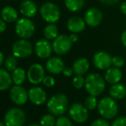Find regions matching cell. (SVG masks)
I'll return each instance as SVG.
<instances>
[{
    "label": "cell",
    "mask_w": 126,
    "mask_h": 126,
    "mask_svg": "<svg viewBox=\"0 0 126 126\" xmlns=\"http://www.w3.org/2000/svg\"><path fill=\"white\" fill-rule=\"evenodd\" d=\"M111 126H126V117L121 116L117 118L111 124Z\"/></svg>",
    "instance_id": "cell-34"
},
{
    "label": "cell",
    "mask_w": 126,
    "mask_h": 126,
    "mask_svg": "<svg viewBox=\"0 0 126 126\" xmlns=\"http://www.w3.org/2000/svg\"><path fill=\"white\" fill-rule=\"evenodd\" d=\"M120 10H121V12L124 15H126V2H124V3H121V5H120Z\"/></svg>",
    "instance_id": "cell-40"
},
{
    "label": "cell",
    "mask_w": 126,
    "mask_h": 126,
    "mask_svg": "<svg viewBox=\"0 0 126 126\" xmlns=\"http://www.w3.org/2000/svg\"><path fill=\"white\" fill-rule=\"evenodd\" d=\"M27 76L32 84L37 85L43 81L45 77V70L40 63H33L28 69Z\"/></svg>",
    "instance_id": "cell-11"
},
{
    "label": "cell",
    "mask_w": 126,
    "mask_h": 126,
    "mask_svg": "<svg viewBox=\"0 0 126 126\" xmlns=\"http://www.w3.org/2000/svg\"><path fill=\"white\" fill-rule=\"evenodd\" d=\"M70 40L72 41V43H75V42H77V40H78V39H79V37H78L77 33H73L72 34H70Z\"/></svg>",
    "instance_id": "cell-39"
},
{
    "label": "cell",
    "mask_w": 126,
    "mask_h": 126,
    "mask_svg": "<svg viewBox=\"0 0 126 126\" xmlns=\"http://www.w3.org/2000/svg\"><path fill=\"white\" fill-rule=\"evenodd\" d=\"M1 16L4 22H14L18 19V13L16 10L11 6H5L1 11Z\"/></svg>",
    "instance_id": "cell-22"
},
{
    "label": "cell",
    "mask_w": 126,
    "mask_h": 126,
    "mask_svg": "<svg viewBox=\"0 0 126 126\" xmlns=\"http://www.w3.org/2000/svg\"><path fill=\"white\" fill-rule=\"evenodd\" d=\"M28 126H42V125H37V124H32V125H28Z\"/></svg>",
    "instance_id": "cell-43"
},
{
    "label": "cell",
    "mask_w": 126,
    "mask_h": 126,
    "mask_svg": "<svg viewBox=\"0 0 126 126\" xmlns=\"http://www.w3.org/2000/svg\"><path fill=\"white\" fill-rule=\"evenodd\" d=\"M98 111L105 119H112L118 112V105L111 96L104 97L98 103Z\"/></svg>",
    "instance_id": "cell-2"
},
{
    "label": "cell",
    "mask_w": 126,
    "mask_h": 126,
    "mask_svg": "<svg viewBox=\"0 0 126 126\" xmlns=\"http://www.w3.org/2000/svg\"><path fill=\"white\" fill-rule=\"evenodd\" d=\"M33 52V47L31 43L25 39L16 41L12 46V54L18 58H28Z\"/></svg>",
    "instance_id": "cell-8"
},
{
    "label": "cell",
    "mask_w": 126,
    "mask_h": 126,
    "mask_svg": "<svg viewBox=\"0 0 126 126\" xmlns=\"http://www.w3.org/2000/svg\"><path fill=\"white\" fill-rule=\"evenodd\" d=\"M122 71L118 67H110L106 70L105 73V80L110 84H116L118 83L122 79Z\"/></svg>",
    "instance_id": "cell-18"
},
{
    "label": "cell",
    "mask_w": 126,
    "mask_h": 126,
    "mask_svg": "<svg viewBox=\"0 0 126 126\" xmlns=\"http://www.w3.org/2000/svg\"><path fill=\"white\" fill-rule=\"evenodd\" d=\"M90 126H111L105 118H97L91 123Z\"/></svg>",
    "instance_id": "cell-33"
},
{
    "label": "cell",
    "mask_w": 126,
    "mask_h": 126,
    "mask_svg": "<svg viewBox=\"0 0 126 126\" xmlns=\"http://www.w3.org/2000/svg\"><path fill=\"white\" fill-rule=\"evenodd\" d=\"M125 108H126V101H125Z\"/></svg>",
    "instance_id": "cell-45"
},
{
    "label": "cell",
    "mask_w": 126,
    "mask_h": 126,
    "mask_svg": "<svg viewBox=\"0 0 126 126\" xmlns=\"http://www.w3.org/2000/svg\"><path fill=\"white\" fill-rule=\"evenodd\" d=\"M85 88L90 95L99 96L106 88L105 79L98 73H90L85 78Z\"/></svg>",
    "instance_id": "cell-1"
},
{
    "label": "cell",
    "mask_w": 126,
    "mask_h": 126,
    "mask_svg": "<svg viewBox=\"0 0 126 126\" xmlns=\"http://www.w3.org/2000/svg\"><path fill=\"white\" fill-rule=\"evenodd\" d=\"M6 29V22L3 20V19H0V33H3Z\"/></svg>",
    "instance_id": "cell-37"
},
{
    "label": "cell",
    "mask_w": 126,
    "mask_h": 126,
    "mask_svg": "<svg viewBox=\"0 0 126 126\" xmlns=\"http://www.w3.org/2000/svg\"><path fill=\"white\" fill-rule=\"evenodd\" d=\"M102 3L106 5H111V4H114V3H118V0H100Z\"/></svg>",
    "instance_id": "cell-38"
},
{
    "label": "cell",
    "mask_w": 126,
    "mask_h": 126,
    "mask_svg": "<svg viewBox=\"0 0 126 126\" xmlns=\"http://www.w3.org/2000/svg\"><path fill=\"white\" fill-rule=\"evenodd\" d=\"M69 114L73 121L78 124H83L88 118V110L81 103H74L69 110Z\"/></svg>",
    "instance_id": "cell-7"
},
{
    "label": "cell",
    "mask_w": 126,
    "mask_h": 126,
    "mask_svg": "<svg viewBox=\"0 0 126 126\" xmlns=\"http://www.w3.org/2000/svg\"><path fill=\"white\" fill-rule=\"evenodd\" d=\"M42 82L47 88H51V87H53L55 85V79L51 76H47L44 77V80Z\"/></svg>",
    "instance_id": "cell-35"
},
{
    "label": "cell",
    "mask_w": 126,
    "mask_h": 126,
    "mask_svg": "<svg viewBox=\"0 0 126 126\" xmlns=\"http://www.w3.org/2000/svg\"><path fill=\"white\" fill-rule=\"evenodd\" d=\"M4 67L8 71H13L17 68V60L16 57H15L13 54L8 56L5 58L4 62H3Z\"/></svg>",
    "instance_id": "cell-27"
},
{
    "label": "cell",
    "mask_w": 126,
    "mask_h": 126,
    "mask_svg": "<svg viewBox=\"0 0 126 126\" xmlns=\"http://www.w3.org/2000/svg\"><path fill=\"white\" fill-rule=\"evenodd\" d=\"M125 59L120 56H115L112 58V65L118 68H121L125 65Z\"/></svg>",
    "instance_id": "cell-32"
},
{
    "label": "cell",
    "mask_w": 126,
    "mask_h": 126,
    "mask_svg": "<svg viewBox=\"0 0 126 126\" xmlns=\"http://www.w3.org/2000/svg\"><path fill=\"white\" fill-rule=\"evenodd\" d=\"M89 62L87 58H80L77 60H76L75 63H73V71L76 75H81L83 76L88 72L89 70Z\"/></svg>",
    "instance_id": "cell-20"
},
{
    "label": "cell",
    "mask_w": 126,
    "mask_h": 126,
    "mask_svg": "<svg viewBox=\"0 0 126 126\" xmlns=\"http://www.w3.org/2000/svg\"><path fill=\"white\" fill-rule=\"evenodd\" d=\"M47 70L53 75H58L63 71L64 68V63L63 61L58 57H53L47 60L46 63Z\"/></svg>",
    "instance_id": "cell-16"
},
{
    "label": "cell",
    "mask_w": 126,
    "mask_h": 126,
    "mask_svg": "<svg viewBox=\"0 0 126 126\" xmlns=\"http://www.w3.org/2000/svg\"><path fill=\"white\" fill-rule=\"evenodd\" d=\"M58 27L55 25L54 23L48 24L45 28V29H44V36L47 40H54L58 36Z\"/></svg>",
    "instance_id": "cell-26"
},
{
    "label": "cell",
    "mask_w": 126,
    "mask_h": 126,
    "mask_svg": "<svg viewBox=\"0 0 126 126\" xmlns=\"http://www.w3.org/2000/svg\"><path fill=\"white\" fill-rule=\"evenodd\" d=\"M103 15L101 11L97 8H90L86 11L84 20L86 24L90 27H96L102 22Z\"/></svg>",
    "instance_id": "cell-15"
},
{
    "label": "cell",
    "mask_w": 126,
    "mask_h": 126,
    "mask_svg": "<svg viewBox=\"0 0 126 126\" xmlns=\"http://www.w3.org/2000/svg\"><path fill=\"white\" fill-rule=\"evenodd\" d=\"M68 98L63 94H56L47 101V109L54 116H61L68 108Z\"/></svg>",
    "instance_id": "cell-3"
},
{
    "label": "cell",
    "mask_w": 126,
    "mask_h": 126,
    "mask_svg": "<svg viewBox=\"0 0 126 126\" xmlns=\"http://www.w3.org/2000/svg\"><path fill=\"white\" fill-rule=\"evenodd\" d=\"M55 126H73L72 122L69 118L65 116H60L58 119L56 120Z\"/></svg>",
    "instance_id": "cell-31"
},
{
    "label": "cell",
    "mask_w": 126,
    "mask_h": 126,
    "mask_svg": "<svg viewBox=\"0 0 126 126\" xmlns=\"http://www.w3.org/2000/svg\"><path fill=\"white\" fill-rule=\"evenodd\" d=\"M12 76L4 69H0V91H4L10 88L12 84Z\"/></svg>",
    "instance_id": "cell-23"
},
{
    "label": "cell",
    "mask_w": 126,
    "mask_h": 126,
    "mask_svg": "<svg viewBox=\"0 0 126 126\" xmlns=\"http://www.w3.org/2000/svg\"><path fill=\"white\" fill-rule=\"evenodd\" d=\"M84 0H65V6L72 12L80 11L84 7Z\"/></svg>",
    "instance_id": "cell-25"
},
{
    "label": "cell",
    "mask_w": 126,
    "mask_h": 126,
    "mask_svg": "<svg viewBox=\"0 0 126 126\" xmlns=\"http://www.w3.org/2000/svg\"><path fill=\"white\" fill-rule=\"evenodd\" d=\"M12 80L16 85H22L25 81L26 79V72L23 69L16 68L15 70L12 71Z\"/></svg>",
    "instance_id": "cell-24"
},
{
    "label": "cell",
    "mask_w": 126,
    "mask_h": 126,
    "mask_svg": "<svg viewBox=\"0 0 126 126\" xmlns=\"http://www.w3.org/2000/svg\"><path fill=\"white\" fill-rule=\"evenodd\" d=\"M47 93L40 87H33L28 91V99L36 106L43 105L47 101Z\"/></svg>",
    "instance_id": "cell-14"
},
{
    "label": "cell",
    "mask_w": 126,
    "mask_h": 126,
    "mask_svg": "<svg viewBox=\"0 0 126 126\" xmlns=\"http://www.w3.org/2000/svg\"><path fill=\"white\" fill-rule=\"evenodd\" d=\"M85 27H86L85 20H83L80 16L70 17L67 22V28L72 33H81L85 29Z\"/></svg>",
    "instance_id": "cell-17"
},
{
    "label": "cell",
    "mask_w": 126,
    "mask_h": 126,
    "mask_svg": "<svg viewBox=\"0 0 126 126\" xmlns=\"http://www.w3.org/2000/svg\"><path fill=\"white\" fill-rule=\"evenodd\" d=\"M93 63L99 70H107L112 64V58L106 51H98L94 55Z\"/></svg>",
    "instance_id": "cell-12"
},
{
    "label": "cell",
    "mask_w": 126,
    "mask_h": 126,
    "mask_svg": "<svg viewBox=\"0 0 126 126\" xmlns=\"http://www.w3.org/2000/svg\"><path fill=\"white\" fill-rule=\"evenodd\" d=\"M62 73L63 74V76L69 77V76H72V74L74 73V71H73V69L70 68V67H64L63 70V71H62Z\"/></svg>",
    "instance_id": "cell-36"
},
{
    "label": "cell",
    "mask_w": 126,
    "mask_h": 126,
    "mask_svg": "<svg viewBox=\"0 0 126 126\" xmlns=\"http://www.w3.org/2000/svg\"><path fill=\"white\" fill-rule=\"evenodd\" d=\"M20 12L25 17L31 18L37 14V6L34 2L31 0H25L21 3Z\"/></svg>",
    "instance_id": "cell-19"
},
{
    "label": "cell",
    "mask_w": 126,
    "mask_h": 126,
    "mask_svg": "<svg viewBox=\"0 0 126 126\" xmlns=\"http://www.w3.org/2000/svg\"><path fill=\"white\" fill-rule=\"evenodd\" d=\"M0 126H6V125H5V124H3L2 121H0Z\"/></svg>",
    "instance_id": "cell-44"
},
{
    "label": "cell",
    "mask_w": 126,
    "mask_h": 126,
    "mask_svg": "<svg viewBox=\"0 0 126 126\" xmlns=\"http://www.w3.org/2000/svg\"><path fill=\"white\" fill-rule=\"evenodd\" d=\"M121 40H122V43H123V45L126 47V30H125V32H124L123 33H122Z\"/></svg>",
    "instance_id": "cell-41"
},
{
    "label": "cell",
    "mask_w": 126,
    "mask_h": 126,
    "mask_svg": "<svg viewBox=\"0 0 126 126\" xmlns=\"http://www.w3.org/2000/svg\"><path fill=\"white\" fill-rule=\"evenodd\" d=\"M56 124V119L54 118V115L46 114L41 118L40 122V125L42 126H55Z\"/></svg>",
    "instance_id": "cell-28"
},
{
    "label": "cell",
    "mask_w": 126,
    "mask_h": 126,
    "mask_svg": "<svg viewBox=\"0 0 126 126\" xmlns=\"http://www.w3.org/2000/svg\"><path fill=\"white\" fill-rule=\"evenodd\" d=\"M4 62V57H3V54L1 51H0V66L3 64V63Z\"/></svg>",
    "instance_id": "cell-42"
},
{
    "label": "cell",
    "mask_w": 126,
    "mask_h": 126,
    "mask_svg": "<svg viewBox=\"0 0 126 126\" xmlns=\"http://www.w3.org/2000/svg\"><path fill=\"white\" fill-rule=\"evenodd\" d=\"M72 41L70 40V36L65 34L58 35L57 38L54 39L52 43V49L55 53L58 55H63L69 52L71 49Z\"/></svg>",
    "instance_id": "cell-9"
},
{
    "label": "cell",
    "mask_w": 126,
    "mask_h": 126,
    "mask_svg": "<svg viewBox=\"0 0 126 126\" xmlns=\"http://www.w3.org/2000/svg\"><path fill=\"white\" fill-rule=\"evenodd\" d=\"M52 45L47 39H41L36 42L34 51L40 58H47L51 56L52 51Z\"/></svg>",
    "instance_id": "cell-13"
},
{
    "label": "cell",
    "mask_w": 126,
    "mask_h": 126,
    "mask_svg": "<svg viewBox=\"0 0 126 126\" xmlns=\"http://www.w3.org/2000/svg\"><path fill=\"white\" fill-rule=\"evenodd\" d=\"M10 98L14 104L22 106L28 101V93L21 85H15L10 91Z\"/></svg>",
    "instance_id": "cell-10"
},
{
    "label": "cell",
    "mask_w": 126,
    "mask_h": 126,
    "mask_svg": "<svg viewBox=\"0 0 126 126\" xmlns=\"http://www.w3.org/2000/svg\"><path fill=\"white\" fill-rule=\"evenodd\" d=\"M35 30L34 23L28 17L19 19L16 24V33L21 39L30 38L33 34Z\"/></svg>",
    "instance_id": "cell-6"
},
{
    "label": "cell",
    "mask_w": 126,
    "mask_h": 126,
    "mask_svg": "<svg viewBox=\"0 0 126 126\" xmlns=\"http://www.w3.org/2000/svg\"><path fill=\"white\" fill-rule=\"evenodd\" d=\"M40 13L44 21L48 23H55L60 19L61 12L55 3L47 2L41 5Z\"/></svg>",
    "instance_id": "cell-4"
},
{
    "label": "cell",
    "mask_w": 126,
    "mask_h": 126,
    "mask_svg": "<svg viewBox=\"0 0 126 126\" xmlns=\"http://www.w3.org/2000/svg\"><path fill=\"white\" fill-rule=\"evenodd\" d=\"M25 122L26 114L21 108H10L4 115V124L6 126H23Z\"/></svg>",
    "instance_id": "cell-5"
},
{
    "label": "cell",
    "mask_w": 126,
    "mask_h": 126,
    "mask_svg": "<svg viewBox=\"0 0 126 126\" xmlns=\"http://www.w3.org/2000/svg\"><path fill=\"white\" fill-rule=\"evenodd\" d=\"M84 105L87 108H88V111H93L95 108L98 106V101H97L96 96H94V95H90L88 97H87L86 100H85Z\"/></svg>",
    "instance_id": "cell-29"
},
{
    "label": "cell",
    "mask_w": 126,
    "mask_h": 126,
    "mask_svg": "<svg viewBox=\"0 0 126 126\" xmlns=\"http://www.w3.org/2000/svg\"><path fill=\"white\" fill-rule=\"evenodd\" d=\"M72 84H73L74 88L76 89H80V88H83L85 86V79L81 75H76L75 77L73 78L72 81Z\"/></svg>",
    "instance_id": "cell-30"
},
{
    "label": "cell",
    "mask_w": 126,
    "mask_h": 126,
    "mask_svg": "<svg viewBox=\"0 0 126 126\" xmlns=\"http://www.w3.org/2000/svg\"><path fill=\"white\" fill-rule=\"evenodd\" d=\"M110 96L117 100H123L126 96V88L125 85L120 84L119 82L112 84L109 89Z\"/></svg>",
    "instance_id": "cell-21"
}]
</instances>
